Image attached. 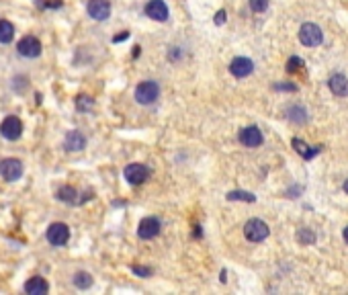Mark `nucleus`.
<instances>
[{
    "label": "nucleus",
    "mask_w": 348,
    "mask_h": 295,
    "mask_svg": "<svg viewBox=\"0 0 348 295\" xmlns=\"http://www.w3.org/2000/svg\"><path fill=\"white\" fill-rule=\"evenodd\" d=\"M158 97H160V86H158V82L154 80H144L137 84L135 88V101L140 105H152L158 101Z\"/></svg>",
    "instance_id": "1"
},
{
    "label": "nucleus",
    "mask_w": 348,
    "mask_h": 295,
    "mask_svg": "<svg viewBox=\"0 0 348 295\" xmlns=\"http://www.w3.org/2000/svg\"><path fill=\"white\" fill-rule=\"evenodd\" d=\"M268 234H270L268 226L262 219H258V217L248 219L244 224V236H246V240H250V242H262V240L268 238Z\"/></svg>",
    "instance_id": "2"
},
{
    "label": "nucleus",
    "mask_w": 348,
    "mask_h": 295,
    "mask_svg": "<svg viewBox=\"0 0 348 295\" xmlns=\"http://www.w3.org/2000/svg\"><path fill=\"white\" fill-rule=\"evenodd\" d=\"M299 41L305 47H318L324 41V33H322V29L315 23H305L299 29Z\"/></svg>",
    "instance_id": "3"
},
{
    "label": "nucleus",
    "mask_w": 348,
    "mask_h": 295,
    "mask_svg": "<svg viewBox=\"0 0 348 295\" xmlns=\"http://www.w3.org/2000/svg\"><path fill=\"white\" fill-rule=\"evenodd\" d=\"M25 172V166L19 158H5L0 160V176L7 181V183H15L19 181Z\"/></svg>",
    "instance_id": "4"
},
{
    "label": "nucleus",
    "mask_w": 348,
    "mask_h": 295,
    "mask_svg": "<svg viewBox=\"0 0 348 295\" xmlns=\"http://www.w3.org/2000/svg\"><path fill=\"white\" fill-rule=\"evenodd\" d=\"M125 174V181L129 185L137 187V185H144L148 179H150V168L146 164H140V162H133V164H127L123 170Z\"/></svg>",
    "instance_id": "5"
},
{
    "label": "nucleus",
    "mask_w": 348,
    "mask_h": 295,
    "mask_svg": "<svg viewBox=\"0 0 348 295\" xmlns=\"http://www.w3.org/2000/svg\"><path fill=\"white\" fill-rule=\"evenodd\" d=\"M45 238H47V242L51 246H64L70 240V228L66 224H61V222H55V224H51L47 228Z\"/></svg>",
    "instance_id": "6"
},
{
    "label": "nucleus",
    "mask_w": 348,
    "mask_h": 295,
    "mask_svg": "<svg viewBox=\"0 0 348 295\" xmlns=\"http://www.w3.org/2000/svg\"><path fill=\"white\" fill-rule=\"evenodd\" d=\"M0 133H3V137H7L9 141H17L23 135V121L15 115H9L7 119L0 123Z\"/></svg>",
    "instance_id": "7"
},
{
    "label": "nucleus",
    "mask_w": 348,
    "mask_h": 295,
    "mask_svg": "<svg viewBox=\"0 0 348 295\" xmlns=\"http://www.w3.org/2000/svg\"><path fill=\"white\" fill-rule=\"evenodd\" d=\"M17 49H19V53L23 55V57H37V55H41V49H43V45H41V41L37 39V37H33V35H27V37H23L21 41H19V45H17Z\"/></svg>",
    "instance_id": "8"
},
{
    "label": "nucleus",
    "mask_w": 348,
    "mask_h": 295,
    "mask_svg": "<svg viewBox=\"0 0 348 295\" xmlns=\"http://www.w3.org/2000/svg\"><path fill=\"white\" fill-rule=\"evenodd\" d=\"M144 13H146V17H150L152 21H158V23H164L168 19V7L164 0H148L144 7Z\"/></svg>",
    "instance_id": "9"
},
{
    "label": "nucleus",
    "mask_w": 348,
    "mask_h": 295,
    "mask_svg": "<svg viewBox=\"0 0 348 295\" xmlns=\"http://www.w3.org/2000/svg\"><path fill=\"white\" fill-rule=\"evenodd\" d=\"M160 230H162V226H160V219L158 217H144L137 226V236L142 240H152L160 234Z\"/></svg>",
    "instance_id": "10"
},
{
    "label": "nucleus",
    "mask_w": 348,
    "mask_h": 295,
    "mask_svg": "<svg viewBox=\"0 0 348 295\" xmlns=\"http://www.w3.org/2000/svg\"><path fill=\"white\" fill-rule=\"evenodd\" d=\"M238 139H240V143H242V145H246V148H258V145H262V141H264L262 131H260L256 125L244 127V129L240 131Z\"/></svg>",
    "instance_id": "11"
},
{
    "label": "nucleus",
    "mask_w": 348,
    "mask_h": 295,
    "mask_svg": "<svg viewBox=\"0 0 348 295\" xmlns=\"http://www.w3.org/2000/svg\"><path fill=\"white\" fill-rule=\"evenodd\" d=\"M230 72L236 78H246V76H250L252 72H254V62H252L250 57H244V55L234 57L232 64H230Z\"/></svg>",
    "instance_id": "12"
},
{
    "label": "nucleus",
    "mask_w": 348,
    "mask_h": 295,
    "mask_svg": "<svg viewBox=\"0 0 348 295\" xmlns=\"http://www.w3.org/2000/svg\"><path fill=\"white\" fill-rule=\"evenodd\" d=\"M86 11L94 21H107L111 17V3L109 0H90Z\"/></svg>",
    "instance_id": "13"
},
{
    "label": "nucleus",
    "mask_w": 348,
    "mask_h": 295,
    "mask_svg": "<svg viewBox=\"0 0 348 295\" xmlns=\"http://www.w3.org/2000/svg\"><path fill=\"white\" fill-rule=\"evenodd\" d=\"M64 145H66V150H70V152H80V150H84V148H86V137L78 129H72V131L66 133Z\"/></svg>",
    "instance_id": "14"
},
{
    "label": "nucleus",
    "mask_w": 348,
    "mask_h": 295,
    "mask_svg": "<svg viewBox=\"0 0 348 295\" xmlns=\"http://www.w3.org/2000/svg\"><path fill=\"white\" fill-rule=\"evenodd\" d=\"M55 197H57V201H61V203H68V205H80L82 203V195L72 187V185H64V187H59L57 189V193H55Z\"/></svg>",
    "instance_id": "15"
},
{
    "label": "nucleus",
    "mask_w": 348,
    "mask_h": 295,
    "mask_svg": "<svg viewBox=\"0 0 348 295\" xmlns=\"http://www.w3.org/2000/svg\"><path fill=\"white\" fill-rule=\"evenodd\" d=\"M293 148H295V152L299 154V156H303L305 160H311V158H315V156H318L320 152H322V148L324 145H307L303 139H299V137H293Z\"/></svg>",
    "instance_id": "16"
},
{
    "label": "nucleus",
    "mask_w": 348,
    "mask_h": 295,
    "mask_svg": "<svg viewBox=\"0 0 348 295\" xmlns=\"http://www.w3.org/2000/svg\"><path fill=\"white\" fill-rule=\"evenodd\" d=\"M328 86L332 95L336 97H348V78L344 74H332L328 80Z\"/></svg>",
    "instance_id": "17"
},
{
    "label": "nucleus",
    "mask_w": 348,
    "mask_h": 295,
    "mask_svg": "<svg viewBox=\"0 0 348 295\" xmlns=\"http://www.w3.org/2000/svg\"><path fill=\"white\" fill-rule=\"evenodd\" d=\"M25 291L29 295H45L49 291V283L43 277H31L25 283Z\"/></svg>",
    "instance_id": "18"
},
{
    "label": "nucleus",
    "mask_w": 348,
    "mask_h": 295,
    "mask_svg": "<svg viewBox=\"0 0 348 295\" xmlns=\"http://www.w3.org/2000/svg\"><path fill=\"white\" fill-rule=\"evenodd\" d=\"M15 39V25L7 19H0V43H11Z\"/></svg>",
    "instance_id": "19"
},
{
    "label": "nucleus",
    "mask_w": 348,
    "mask_h": 295,
    "mask_svg": "<svg viewBox=\"0 0 348 295\" xmlns=\"http://www.w3.org/2000/svg\"><path fill=\"white\" fill-rule=\"evenodd\" d=\"M287 117H289V121H293V123H299V125H303V123L307 121V111H305L303 107H289V111H287Z\"/></svg>",
    "instance_id": "20"
},
{
    "label": "nucleus",
    "mask_w": 348,
    "mask_h": 295,
    "mask_svg": "<svg viewBox=\"0 0 348 295\" xmlns=\"http://www.w3.org/2000/svg\"><path fill=\"white\" fill-rule=\"evenodd\" d=\"M74 285L78 287V289H88V287H92V275L90 273H86V271H78L76 275H74Z\"/></svg>",
    "instance_id": "21"
},
{
    "label": "nucleus",
    "mask_w": 348,
    "mask_h": 295,
    "mask_svg": "<svg viewBox=\"0 0 348 295\" xmlns=\"http://www.w3.org/2000/svg\"><path fill=\"white\" fill-rule=\"evenodd\" d=\"M295 238H297V242H299V244H305V246L315 244V234H313L309 228H299Z\"/></svg>",
    "instance_id": "22"
},
{
    "label": "nucleus",
    "mask_w": 348,
    "mask_h": 295,
    "mask_svg": "<svg viewBox=\"0 0 348 295\" xmlns=\"http://www.w3.org/2000/svg\"><path fill=\"white\" fill-rule=\"evenodd\" d=\"M228 201H246V203H254L256 195L248 193V191H230L228 193Z\"/></svg>",
    "instance_id": "23"
},
{
    "label": "nucleus",
    "mask_w": 348,
    "mask_h": 295,
    "mask_svg": "<svg viewBox=\"0 0 348 295\" xmlns=\"http://www.w3.org/2000/svg\"><path fill=\"white\" fill-rule=\"evenodd\" d=\"M92 107H94V101H92L90 97L80 95V97L76 99V109H78V111H90Z\"/></svg>",
    "instance_id": "24"
},
{
    "label": "nucleus",
    "mask_w": 348,
    "mask_h": 295,
    "mask_svg": "<svg viewBox=\"0 0 348 295\" xmlns=\"http://www.w3.org/2000/svg\"><path fill=\"white\" fill-rule=\"evenodd\" d=\"M303 66H305V62L301 60V57H297V55H291V57H289V62H287V72H289V74H293V72L301 70Z\"/></svg>",
    "instance_id": "25"
},
{
    "label": "nucleus",
    "mask_w": 348,
    "mask_h": 295,
    "mask_svg": "<svg viewBox=\"0 0 348 295\" xmlns=\"http://www.w3.org/2000/svg\"><path fill=\"white\" fill-rule=\"evenodd\" d=\"M250 3V9L254 13H264L268 9V0H248Z\"/></svg>",
    "instance_id": "26"
},
{
    "label": "nucleus",
    "mask_w": 348,
    "mask_h": 295,
    "mask_svg": "<svg viewBox=\"0 0 348 295\" xmlns=\"http://www.w3.org/2000/svg\"><path fill=\"white\" fill-rule=\"evenodd\" d=\"M13 82H15V84H13L15 93H21V95H23V93L27 91V86H29V84H27V78H25V76H15V80H13Z\"/></svg>",
    "instance_id": "27"
},
{
    "label": "nucleus",
    "mask_w": 348,
    "mask_h": 295,
    "mask_svg": "<svg viewBox=\"0 0 348 295\" xmlns=\"http://www.w3.org/2000/svg\"><path fill=\"white\" fill-rule=\"evenodd\" d=\"M131 271H133L135 275H140V277H150V275L154 273L150 267H142V264H131Z\"/></svg>",
    "instance_id": "28"
},
{
    "label": "nucleus",
    "mask_w": 348,
    "mask_h": 295,
    "mask_svg": "<svg viewBox=\"0 0 348 295\" xmlns=\"http://www.w3.org/2000/svg\"><path fill=\"white\" fill-rule=\"evenodd\" d=\"M274 91H289V93H295L297 86L291 84V82H279V84H274Z\"/></svg>",
    "instance_id": "29"
},
{
    "label": "nucleus",
    "mask_w": 348,
    "mask_h": 295,
    "mask_svg": "<svg viewBox=\"0 0 348 295\" xmlns=\"http://www.w3.org/2000/svg\"><path fill=\"white\" fill-rule=\"evenodd\" d=\"M226 19H228V13H226L224 9H221V11H217V13H215L213 23H215V25H224V23H226Z\"/></svg>",
    "instance_id": "30"
},
{
    "label": "nucleus",
    "mask_w": 348,
    "mask_h": 295,
    "mask_svg": "<svg viewBox=\"0 0 348 295\" xmlns=\"http://www.w3.org/2000/svg\"><path fill=\"white\" fill-rule=\"evenodd\" d=\"M127 37H129V33H127V31H123L121 35H115V37H113V43H119V41H125V39H127Z\"/></svg>",
    "instance_id": "31"
},
{
    "label": "nucleus",
    "mask_w": 348,
    "mask_h": 295,
    "mask_svg": "<svg viewBox=\"0 0 348 295\" xmlns=\"http://www.w3.org/2000/svg\"><path fill=\"white\" fill-rule=\"evenodd\" d=\"M182 53V49L180 47H172V51H170V60H176V57Z\"/></svg>",
    "instance_id": "32"
},
{
    "label": "nucleus",
    "mask_w": 348,
    "mask_h": 295,
    "mask_svg": "<svg viewBox=\"0 0 348 295\" xmlns=\"http://www.w3.org/2000/svg\"><path fill=\"white\" fill-rule=\"evenodd\" d=\"M342 236H344V242H346V244H348V226H346V228H344V234H342Z\"/></svg>",
    "instance_id": "33"
},
{
    "label": "nucleus",
    "mask_w": 348,
    "mask_h": 295,
    "mask_svg": "<svg viewBox=\"0 0 348 295\" xmlns=\"http://www.w3.org/2000/svg\"><path fill=\"white\" fill-rule=\"evenodd\" d=\"M344 193H346V195H348V181H346V183H344Z\"/></svg>",
    "instance_id": "34"
}]
</instances>
